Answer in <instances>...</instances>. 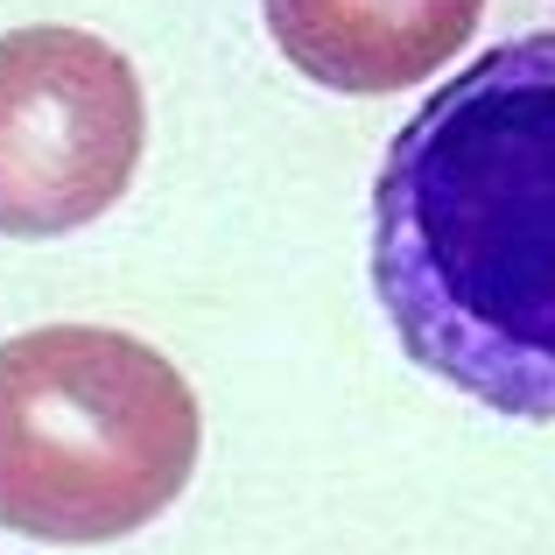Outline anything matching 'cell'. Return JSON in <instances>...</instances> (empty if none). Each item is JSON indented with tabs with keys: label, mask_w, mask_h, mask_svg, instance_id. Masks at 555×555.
<instances>
[{
	"label": "cell",
	"mask_w": 555,
	"mask_h": 555,
	"mask_svg": "<svg viewBox=\"0 0 555 555\" xmlns=\"http://www.w3.org/2000/svg\"><path fill=\"white\" fill-rule=\"evenodd\" d=\"M197 393L155 345L42 324L0 345V528L36 542L141 534L197 472Z\"/></svg>",
	"instance_id": "obj_2"
},
{
	"label": "cell",
	"mask_w": 555,
	"mask_h": 555,
	"mask_svg": "<svg viewBox=\"0 0 555 555\" xmlns=\"http://www.w3.org/2000/svg\"><path fill=\"white\" fill-rule=\"evenodd\" d=\"M268 36L324 92H408L472 42L486 0H260Z\"/></svg>",
	"instance_id": "obj_4"
},
{
	"label": "cell",
	"mask_w": 555,
	"mask_h": 555,
	"mask_svg": "<svg viewBox=\"0 0 555 555\" xmlns=\"http://www.w3.org/2000/svg\"><path fill=\"white\" fill-rule=\"evenodd\" d=\"M149 141L141 78L85 28L0 36V232L56 240L127 197Z\"/></svg>",
	"instance_id": "obj_3"
},
{
	"label": "cell",
	"mask_w": 555,
	"mask_h": 555,
	"mask_svg": "<svg viewBox=\"0 0 555 555\" xmlns=\"http://www.w3.org/2000/svg\"><path fill=\"white\" fill-rule=\"evenodd\" d=\"M373 296L401 352L514 422H555V28L436 85L373 183Z\"/></svg>",
	"instance_id": "obj_1"
}]
</instances>
